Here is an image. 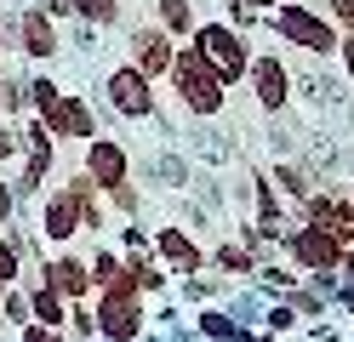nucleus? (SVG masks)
I'll return each mask as SVG.
<instances>
[{
    "instance_id": "8",
    "label": "nucleus",
    "mask_w": 354,
    "mask_h": 342,
    "mask_svg": "<svg viewBox=\"0 0 354 342\" xmlns=\"http://www.w3.org/2000/svg\"><path fill=\"white\" fill-rule=\"evenodd\" d=\"M80 171L97 182V189L109 194V189H120V182H131V171H138V160H131V149L120 143V137H109V131H97L92 143H80Z\"/></svg>"
},
{
    "instance_id": "32",
    "label": "nucleus",
    "mask_w": 354,
    "mask_h": 342,
    "mask_svg": "<svg viewBox=\"0 0 354 342\" xmlns=\"http://www.w3.org/2000/svg\"><path fill=\"white\" fill-rule=\"evenodd\" d=\"M326 17L337 23V35H354V0H326Z\"/></svg>"
},
{
    "instance_id": "2",
    "label": "nucleus",
    "mask_w": 354,
    "mask_h": 342,
    "mask_svg": "<svg viewBox=\"0 0 354 342\" xmlns=\"http://www.w3.org/2000/svg\"><path fill=\"white\" fill-rule=\"evenodd\" d=\"M269 29L280 35V46H297L303 57H337V23L320 6H297V0H280L269 12Z\"/></svg>"
},
{
    "instance_id": "4",
    "label": "nucleus",
    "mask_w": 354,
    "mask_h": 342,
    "mask_svg": "<svg viewBox=\"0 0 354 342\" xmlns=\"http://www.w3.org/2000/svg\"><path fill=\"white\" fill-rule=\"evenodd\" d=\"M274 257H286L303 280H308V274H337L343 268V240L326 234V228H315V222H292Z\"/></svg>"
},
{
    "instance_id": "30",
    "label": "nucleus",
    "mask_w": 354,
    "mask_h": 342,
    "mask_svg": "<svg viewBox=\"0 0 354 342\" xmlns=\"http://www.w3.org/2000/svg\"><path fill=\"white\" fill-rule=\"evenodd\" d=\"M17 160H24V126L0 120V166H17Z\"/></svg>"
},
{
    "instance_id": "21",
    "label": "nucleus",
    "mask_w": 354,
    "mask_h": 342,
    "mask_svg": "<svg viewBox=\"0 0 354 342\" xmlns=\"http://www.w3.org/2000/svg\"><path fill=\"white\" fill-rule=\"evenodd\" d=\"M160 6V29L171 40H189L194 29H201V12H194V0H154Z\"/></svg>"
},
{
    "instance_id": "42",
    "label": "nucleus",
    "mask_w": 354,
    "mask_h": 342,
    "mask_svg": "<svg viewBox=\"0 0 354 342\" xmlns=\"http://www.w3.org/2000/svg\"><path fill=\"white\" fill-rule=\"evenodd\" d=\"M0 120H6V68H0Z\"/></svg>"
},
{
    "instance_id": "5",
    "label": "nucleus",
    "mask_w": 354,
    "mask_h": 342,
    "mask_svg": "<svg viewBox=\"0 0 354 342\" xmlns=\"http://www.w3.org/2000/svg\"><path fill=\"white\" fill-rule=\"evenodd\" d=\"M103 103L120 114V120H160V86L149 75H138L131 63H115L103 75Z\"/></svg>"
},
{
    "instance_id": "38",
    "label": "nucleus",
    "mask_w": 354,
    "mask_h": 342,
    "mask_svg": "<svg viewBox=\"0 0 354 342\" xmlns=\"http://www.w3.org/2000/svg\"><path fill=\"white\" fill-rule=\"evenodd\" d=\"M57 331H46V325H35V319H29V325L24 331H17V342H52Z\"/></svg>"
},
{
    "instance_id": "43",
    "label": "nucleus",
    "mask_w": 354,
    "mask_h": 342,
    "mask_svg": "<svg viewBox=\"0 0 354 342\" xmlns=\"http://www.w3.org/2000/svg\"><path fill=\"white\" fill-rule=\"evenodd\" d=\"M52 342H75V336H69V331H57V336H52Z\"/></svg>"
},
{
    "instance_id": "34",
    "label": "nucleus",
    "mask_w": 354,
    "mask_h": 342,
    "mask_svg": "<svg viewBox=\"0 0 354 342\" xmlns=\"http://www.w3.org/2000/svg\"><path fill=\"white\" fill-rule=\"evenodd\" d=\"M6 52H17V29H12V12H6V0H0V63H6Z\"/></svg>"
},
{
    "instance_id": "36",
    "label": "nucleus",
    "mask_w": 354,
    "mask_h": 342,
    "mask_svg": "<svg viewBox=\"0 0 354 342\" xmlns=\"http://www.w3.org/2000/svg\"><path fill=\"white\" fill-rule=\"evenodd\" d=\"M120 251H149V234H143L138 222H131V228H120Z\"/></svg>"
},
{
    "instance_id": "13",
    "label": "nucleus",
    "mask_w": 354,
    "mask_h": 342,
    "mask_svg": "<svg viewBox=\"0 0 354 342\" xmlns=\"http://www.w3.org/2000/svg\"><path fill=\"white\" fill-rule=\"evenodd\" d=\"M12 29H17V52H24L29 63H57V52H63V29L40 12V6H24L12 17Z\"/></svg>"
},
{
    "instance_id": "28",
    "label": "nucleus",
    "mask_w": 354,
    "mask_h": 342,
    "mask_svg": "<svg viewBox=\"0 0 354 342\" xmlns=\"http://www.w3.org/2000/svg\"><path fill=\"white\" fill-rule=\"evenodd\" d=\"M257 325H263V336H292V331H303V319L292 314V308H286V303H269V308H263V319H257Z\"/></svg>"
},
{
    "instance_id": "27",
    "label": "nucleus",
    "mask_w": 354,
    "mask_h": 342,
    "mask_svg": "<svg viewBox=\"0 0 354 342\" xmlns=\"http://www.w3.org/2000/svg\"><path fill=\"white\" fill-rule=\"evenodd\" d=\"M75 17L86 29H115L120 23V0H75Z\"/></svg>"
},
{
    "instance_id": "31",
    "label": "nucleus",
    "mask_w": 354,
    "mask_h": 342,
    "mask_svg": "<svg viewBox=\"0 0 354 342\" xmlns=\"http://www.w3.org/2000/svg\"><path fill=\"white\" fill-rule=\"evenodd\" d=\"M63 331H69L75 342H97V319H92V303H75V308H69V325H63Z\"/></svg>"
},
{
    "instance_id": "20",
    "label": "nucleus",
    "mask_w": 354,
    "mask_h": 342,
    "mask_svg": "<svg viewBox=\"0 0 354 342\" xmlns=\"http://www.w3.org/2000/svg\"><path fill=\"white\" fill-rule=\"evenodd\" d=\"M149 177H154V189L183 194V189H189V177H194V166H189L183 154H171V149H166V154H154V160H149Z\"/></svg>"
},
{
    "instance_id": "33",
    "label": "nucleus",
    "mask_w": 354,
    "mask_h": 342,
    "mask_svg": "<svg viewBox=\"0 0 354 342\" xmlns=\"http://www.w3.org/2000/svg\"><path fill=\"white\" fill-rule=\"evenodd\" d=\"M17 211H24L17 189H12V182H0V228H12V222H17Z\"/></svg>"
},
{
    "instance_id": "6",
    "label": "nucleus",
    "mask_w": 354,
    "mask_h": 342,
    "mask_svg": "<svg viewBox=\"0 0 354 342\" xmlns=\"http://www.w3.org/2000/svg\"><path fill=\"white\" fill-rule=\"evenodd\" d=\"M92 319H97V342H149V303L143 296L97 291L92 296Z\"/></svg>"
},
{
    "instance_id": "3",
    "label": "nucleus",
    "mask_w": 354,
    "mask_h": 342,
    "mask_svg": "<svg viewBox=\"0 0 354 342\" xmlns=\"http://www.w3.org/2000/svg\"><path fill=\"white\" fill-rule=\"evenodd\" d=\"M189 40L206 52V63L217 68V80H223L229 91H234V86H246V68H252V52H257V46H252V35L229 29L223 17H201V29H194Z\"/></svg>"
},
{
    "instance_id": "14",
    "label": "nucleus",
    "mask_w": 354,
    "mask_h": 342,
    "mask_svg": "<svg viewBox=\"0 0 354 342\" xmlns=\"http://www.w3.org/2000/svg\"><path fill=\"white\" fill-rule=\"evenodd\" d=\"M40 126L52 131V143H92V137L103 131V126H97V114H92V103H86L80 91H63L57 108H52Z\"/></svg>"
},
{
    "instance_id": "35",
    "label": "nucleus",
    "mask_w": 354,
    "mask_h": 342,
    "mask_svg": "<svg viewBox=\"0 0 354 342\" xmlns=\"http://www.w3.org/2000/svg\"><path fill=\"white\" fill-rule=\"evenodd\" d=\"M35 6L46 12V17L57 23V29H63V17H75V0H35Z\"/></svg>"
},
{
    "instance_id": "7",
    "label": "nucleus",
    "mask_w": 354,
    "mask_h": 342,
    "mask_svg": "<svg viewBox=\"0 0 354 342\" xmlns=\"http://www.w3.org/2000/svg\"><path fill=\"white\" fill-rule=\"evenodd\" d=\"M246 91H252V103L269 114V120H280V114L292 108V63H286L280 52H252Z\"/></svg>"
},
{
    "instance_id": "23",
    "label": "nucleus",
    "mask_w": 354,
    "mask_h": 342,
    "mask_svg": "<svg viewBox=\"0 0 354 342\" xmlns=\"http://www.w3.org/2000/svg\"><path fill=\"white\" fill-rule=\"evenodd\" d=\"M280 303H286V308H292L297 319H326V314H331V303H326V296H320L315 285H303V280H297L292 291H286V296H280Z\"/></svg>"
},
{
    "instance_id": "41",
    "label": "nucleus",
    "mask_w": 354,
    "mask_h": 342,
    "mask_svg": "<svg viewBox=\"0 0 354 342\" xmlns=\"http://www.w3.org/2000/svg\"><path fill=\"white\" fill-rule=\"evenodd\" d=\"M246 6H252V12H257V17H269V12H274V6H280V0H246Z\"/></svg>"
},
{
    "instance_id": "12",
    "label": "nucleus",
    "mask_w": 354,
    "mask_h": 342,
    "mask_svg": "<svg viewBox=\"0 0 354 342\" xmlns=\"http://www.w3.org/2000/svg\"><path fill=\"white\" fill-rule=\"evenodd\" d=\"M40 280H46L63 303H92V268H86V257H75V251H46V263L35 268Z\"/></svg>"
},
{
    "instance_id": "25",
    "label": "nucleus",
    "mask_w": 354,
    "mask_h": 342,
    "mask_svg": "<svg viewBox=\"0 0 354 342\" xmlns=\"http://www.w3.org/2000/svg\"><path fill=\"white\" fill-rule=\"evenodd\" d=\"M24 251H17L12 240V228H0V291H12V285H24Z\"/></svg>"
},
{
    "instance_id": "22",
    "label": "nucleus",
    "mask_w": 354,
    "mask_h": 342,
    "mask_svg": "<svg viewBox=\"0 0 354 342\" xmlns=\"http://www.w3.org/2000/svg\"><path fill=\"white\" fill-rule=\"evenodd\" d=\"M86 268H92V296H97L103 285H115V280H120L126 257H120L115 245H103V240H97V251H92V257H86Z\"/></svg>"
},
{
    "instance_id": "17",
    "label": "nucleus",
    "mask_w": 354,
    "mask_h": 342,
    "mask_svg": "<svg viewBox=\"0 0 354 342\" xmlns=\"http://www.w3.org/2000/svg\"><path fill=\"white\" fill-rule=\"evenodd\" d=\"M24 296H29V319H35V325H46V331H63V325H69V303H63L40 274H24Z\"/></svg>"
},
{
    "instance_id": "9",
    "label": "nucleus",
    "mask_w": 354,
    "mask_h": 342,
    "mask_svg": "<svg viewBox=\"0 0 354 342\" xmlns=\"http://www.w3.org/2000/svg\"><path fill=\"white\" fill-rule=\"evenodd\" d=\"M149 251H154V263L166 274H177V280H189V274L206 268V245L194 240V228H183V222H160L149 234Z\"/></svg>"
},
{
    "instance_id": "1",
    "label": "nucleus",
    "mask_w": 354,
    "mask_h": 342,
    "mask_svg": "<svg viewBox=\"0 0 354 342\" xmlns=\"http://www.w3.org/2000/svg\"><path fill=\"white\" fill-rule=\"evenodd\" d=\"M166 86H171V97H177V108L189 114V120H223V108H229V86L217 80V68L206 63V52L194 40H183L171 52V75H166Z\"/></svg>"
},
{
    "instance_id": "16",
    "label": "nucleus",
    "mask_w": 354,
    "mask_h": 342,
    "mask_svg": "<svg viewBox=\"0 0 354 342\" xmlns=\"http://www.w3.org/2000/svg\"><path fill=\"white\" fill-rule=\"evenodd\" d=\"M63 189H69L75 200H80V234H109V205H103V189L86 171H69V182H63Z\"/></svg>"
},
{
    "instance_id": "24",
    "label": "nucleus",
    "mask_w": 354,
    "mask_h": 342,
    "mask_svg": "<svg viewBox=\"0 0 354 342\" xmlns=\"http://www.w3.org/2000/svg\"><path fill=\"white\" fill-rule=\"evenodd\" d=\"M103 205H109V217L138 222V217H143V189H138V177H131V182H120V189H109V194H103Z\"/></svg>"
},
{
    "instance_id": "10",
    "label": "nucleus",
    "mask_w": 354,
    "mask_h": 342,
    "mask_svg": "<svg viewBox=\"0 0 354 342\" xmlns=\"http://www.w3.org/2000/svg\"><path fill=\"white\" fill-rule=\"evenodd\" d=\"M171 52H177V40L160 29V23H131V40H126V63L138 68V75H149L154 86H160L171 75Z\"/></svg>"
},
{
    "instance_id": "18",
    "label": "nucleus",
    "mask_w": 354,
    "mask_h": 342,
    "mask_svg": "<svg viewBox=\"0 0 354 342\" xmlns=\"http://www.w3.org/2000/svg\"><path fill=\"white\" fill-rule=\"evenodd\" d=\"M269 182H280V200H292V205H303L308 194L320 189V177L308 171L297 154H292V160H274V166H269Z\"/></svg>"
},
{
    "instance_id": "29",
    "label": "nucleus",
    "mask_w": 354,
    "mask_h": 342,
    "mask_svg": "<svg viewBox=\"0 0 354 342\" xmlns=\"http://www.w3.org/2000/svg\"><path fill=\"white\" fill-rule=\"evenodd\" d=\"M0 319H6L12 331H24V325H29V296H24V285L0 291Z\"/></svg>"
},
{
    "instance_id": "26",
    "label": "nucleus",
    "mask_w": 354,
    "mask_h": 342,
    "mask_svg": "<svg viewBox=\"0 0 354 342\" xmlns=\"http://www.w3.org/2000/svg\"><path fill=\"white\" fill-rule=\"evenodd\" d=\"M57 97H63V86L52 75H29V114L35 120H46V114L57 108Z\"/></svg>"
},
{
    "instance_id": "15",
    "label": "nucleus",
    "mask_w": 354,
    "mask_h": 342,
    "mask_svg": "<svg viewBox=\"0 0 354 342\" xmlns=\"http://www.w3.org/2000/svg\"><path fill=\"white\" fill-rule=\"evenodd\" d=\"M206 268L223 274V280H234V285H252L257 268H263V257H252L240 240H217V245H206Z\"/></svg>"
},
{
    "instance_id": "44",
    "label": "nucleus",
    "mask_w": 354,
    "mask_h": 342,
    "mask_svg": "<svg viewBox=\"0 0 354 342\" xmlns=\"http://www.w3.org/2000/svg\"><path fill=\"white\" fill-rule=\"evenodd\" d=\"M348 114H354V108H348Z\"/></svg>"
},
{
    "instance_id": "11",
    "label": "nucleus",
    "mask_w": 354,
    "mask_h": 342,
    "mask_svg": "<svg viewBox=\"0 0 354 342\" xmlns=\"http://www.w3.org/2000/svg\"><path fill=\"white\" fill-rule=\"evenodd\" d=\"M35 234L46 240V245H57V251L75 245V234H80V200L63 189V182H57L52 194H40V222H35Z\"/></svg>"
},
{
    "instance_id": "19",
    "label": "nucleus",
    "mask_w": 354,
    "mask_h": 342,
    "mask_svg": "<svg viewBox=\"0 0 354 342\" xmlns=\"http://www.w3.org/2000/svg\"><path fill=\"white\" fill-rule=\"evenodd\" d=\"M183 285V296L194 308H206V303H229L234 296V280H223V274H212V268H201V274H189V280H177Z\"/></svg>"
},
{
    "instance_id": "37",
    "label": "nucleus",
    "mask_w": 354,
    "mask_h": 342,
    "mask_svg": "<svg viewBox=\"0 0 354 342\" xmlns=\"http://www.w3.org/2000/svg\"><path fill=\"white\" fill-rule=\"evenodd\" d=\"M337 57H343V80L354 86V35H343V40H337Z\"/></svg>"
},
{
    "instance_id": "40",
    "label": "nucleus",
    "mask_w": 354,
    "mask_h": 342,
    "mask_svg": "<svg viewBox=\"0 0 354 342\" xmlns=\"http://www.w3.org/2000/svg\"><path fill=\"white\" fill-rule=\"evenodd\" d=\"M337 240H343V251H354V217H348V222L337 228Z\"/></svg>"
},
{
    "instance_id": "39",
    "label": "nucleus",
    "mask_w": 354,
    "mask_h": 342,
    "mask_svg": "<svg viewBox=\"0 0 354 342\" xmlns=\"http://www.w3.org/2000/svg\"><path fill=\"white\" fill-rule=\"evenodd\" d=\"M331 308H343V314H354V285H337V296H331Z\"/></svg>"
}]
</instances>
